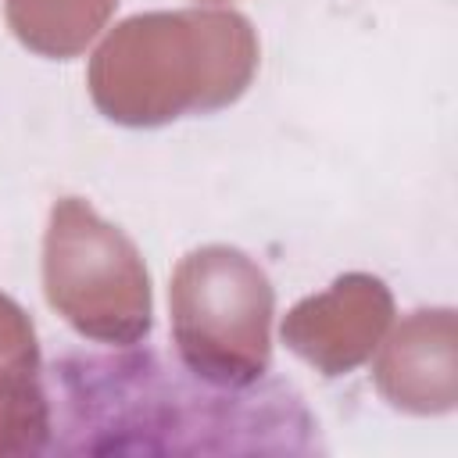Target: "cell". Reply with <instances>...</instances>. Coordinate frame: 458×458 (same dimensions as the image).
Returning a JSON list of instances; mask_svg holds the SVG:
<instances>
[{"label": "cell", "instance_id": "1", "mask_svg": "<svg viewBox=\"0 0 458 458\" xmlns=\"http://www.w3.org/2000/svg\"><path fill=\"white\" fill-rule=\"evenodd\" d=\"M39 401L43 454H326L290 379L211 372L157 344L61 351Z\"/></svg>", "mask_w": 458, "mask_h": 458}]
</instances>
